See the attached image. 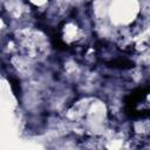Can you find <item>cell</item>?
<instances>
[{
  "instance_id": "obj_1",
  "label": "cell",
  "mask_w": 150,
  "mask_h": 150,
  "mask_svg": "<svg viewBox=\"0 0 150 150\" xmlns=\"http://www.w3.org/2000/svg\"><path fill=\"white\" fill-rule=\"evenodd\" d=\"M136 4L134 0H115L110 14L116 23H128L136 14Z\"/></svg>"
},
{
  "instance_id": "obj_2",
  "label": "cell",
  "mask_w": 150,
  "mask_h": 150,
  "mask_svg": "<svg viewBox=\"0 0 150 150\" xmlns=\"http://www.w3.org/2000/svg\"><path fill=\"white\" fill-rule=\"evenodd\" d=\"M79 28L75 23H68L64 26V29H63V38L67 42H71V41H75L79 36Z\"/></svg>"
},
{
  "instance_id": "obj_3",
  "label": "cell",
  "mask_w": 150,
  "mask_h": 150,
  "mask_svg": "<svg viewBox=\"0 0 150 150\" xmlns=\"http://www.w3.org/2000/svg\"><path fill=\"white\" fill-rule=\"evenodd\" d=\"M32 4H34V5H36V6H42V5H45L46 2H47V0H29Z\"/></svg>"
}]
</instances>
